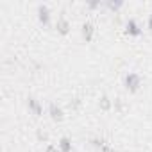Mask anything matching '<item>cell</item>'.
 Segmentation results:
<instances>
[{"label":"cell","instance_id":"6da1fadb","mask_svg":"<svg viewBox=\"0 0 152 152\" xmlns=\"http://www.w3.org/2000/svg\"><path fill=\"white\" fill-rule=\"evenodd\" d=\"M140 86H141V77H140V75L138 73H127L125 75V88L129 90V91H138L140 90Z\"/></svg>","mask_w":152,"mask_h":152},{"label":"cell","instance_id":"7a4b0ae2","mask_svg":"<svg viewBox=\"0 0 152 152\" xmlns=\"http://www.w3.org/2000/svg\"><path fill=\"white\" fill-rule=\"evenodd\" d=\"M48 113H50V118L54 120V122H61L63 118H64V113H63V109L57 106V104H50V107H48Z\"/></svg>","mask_w":152,"mask_h":152},{"label":"cell","instance_id":"3957f363","mask_svg":"<svg viewBox=\"0 0 152 152\" xmlns=\"http://www.w3.org/2000/svg\"><path fill=\"white\" fill-rule=\"evenodd\" d=\"M27 106H29V109H31V111H32L36 116H39V115L43 113V107H41V104H39V102H38L34 97H29V99H27Z\"/></svg>","mask_w":152,"mask_h":152},{"label":"cell","instance_id":"277c9868","mask_svg":"<svg viewBox=\"0 0 152 152\" xmlns=\"http://www.w3.org/2000/svg\"><path fill=\"white\" fill-rule=\"evenodd\" d=\"M125 32H127L129 36H140V34H141V29L138 27V23H136L134 20H129V22H127V29H125Z\"/></svg>","mask_w":152,"mask_h":152},{"label":"cell","instance_id":"5b68a950","mask_svg":"<svg viewBox=\"0 0 152 152\" xmlns=\"http://www.w3.org/2000/svg\"><path fill=\"white\" fill-rule=\"evenodd\" d=\"M59 150L61 152H72V141H70V138L63 136L59 140Z\"/></svg>","mask_w":152,"mask_h":152},{"label":"cell","instance_id":"8992f818","mask_svg":"<svg viewBox=\"0 0 152 152\" xmlns=\"http://www.w3.org/2000/svg\"><path fill=\"white\" fill-rule=\"evenodd\" d=\"M83 36H84L86 41H91V38H93V25L91 23H84L83 25Z\"/></svg>","mask_w":152,"mask_h":152},{"label":"cell","instance_id":"52a82bcc","mask_svg":"<svg viewBox=\"0 0 152 152\" xmlns=\"http://www.w3.org/2000/svg\"><path fill=\"white\" fill-rule=\"evenodd\" d=\"M39 22L43 25H48V9L45 6H39Z\"/></svg>","mask_w":152,"mask_h":152},{"label":"cell","instance_id":"ba28073f","mask_svg":"<svg viewBox=\"0 0 152 152\" xmlns=\"http://www.w3.org/2000/svg\"><path fill=\"white\" fill-rule=\"evenodd\" d=\"M68 29H70L68 22H66L64 18H59V22H57V31H59L61 34H68Z\"/></svg>","mask_w":152,"mask_h":152},{"label":"cell","instance_id":"9c48e42d","mask_svg":"<svg viewBox=\"0 0 152 152\" xmlns=\"http://www.w3.org/2000/svg\"><path fill=\"white\" fill-rule=\"evenodd\" d=\"M99 106H100L102 111H109V109H111V100H109L107 97H102L100 102H99Z\"/></svg>","mask_w":152,"mask_h":152},{"label":"cell","instance_id":"30bf717a","mask_svg":"<svg viewBox=\"0 0 152 152\" xmlns=\"http://www.w3.org/2000/svg\"><path fill=\"white\" fill-rule=\"evenodd\" d=\"M47 152H57V148H56L54 145H48V147H47Z\"/></svg>","mask_w":152,"mask_h":152},{"label":"cell","instance_id":"8fae6325","mask_svg":"<svg viewBox=\"0 0 152 152\" xmlns=\"http://www.w3.org/2000/svg\"><path fill=\"white\" fill-rule=\"evenodd\" d=\"M38 138H39V140H47V134H45V132H38Z\"/></svg>","mask_w":152,"mask_h":152},{"label":"cell","instance_id":"7c38bea8","mask_svg":"<svg viewBox=\"0 0 152 152\" xmlns=\"http://www.w3.org/2000/svg\"><path fill=\"white\" fill-rule=\"evenodd\" d=\"M148 29H150V31H152V15H150V16H148Z\"/></svg>","mask_w":152,"mask_h":152}]
</instances>
